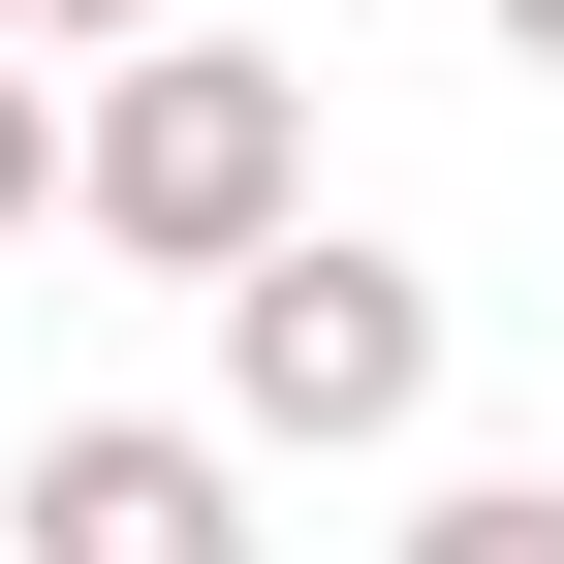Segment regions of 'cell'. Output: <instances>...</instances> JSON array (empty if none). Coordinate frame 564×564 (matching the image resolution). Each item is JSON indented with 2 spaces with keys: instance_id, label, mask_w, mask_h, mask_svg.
<instances>
[{
  "instance_id": "1",
  "label": "cell",
  "mask_w": 564,
  "mask_h": 564,
  "mask_svg": "<svg viewBox=\"0 0 564 564\" xmlns=\"http://www.w3.org/2000/svg\"><path fill=\"white\" fill-rule=\"evenodd\" d=\"M63 220H95L126 282H251V251H314V95H282L251 32H126L95 126H63Z\"/></svg>"
},
{
  "instance_id": "2",
  "label": "cell",
  "mask_w": 564,
  "mask_h": 564,
  "mask_svg": "<svg viewBox=\"0 0 564 564\" xmlns=\"http://www.w3.org/2000/svg\"><path fill=\"white\" fill-rule=\"evenodd\" d=\"M408 408H440V282H408V251L314 220V251L220 282V440H251V470H377Z\"/></svg>"
},
{
  "instance_id": "3",
  "label": "cell",
  "mask_w": 564,
  "mask_h": 564,
  "mask_svg": "<svg viewBox=\"0 0 564 564\" xmlns=\"http://www.w3.org/2000/svg\"><path fill=\"white\" fill-rule=\"evenodd\" d=\"M32 564H251V440L220 408H63L32 440Z\"/></svg>"
},
{
  "instance_id": "4",
  "label": "cell",
  "mask_w": 564,
  "mask_h": 564,
  "mask_svg": "<svg viewBox=\"0 0 564 564\" xmlns=\"http://www.w3.org/2000/svg\"><path fill=\"white\" fill-rule=\"evenodd\" d=\"M408 564H564V470H440V502H408Z\"/></svg>"
},
{
  "instance_id": "5",
  "label": "cell",
  "mask_w": 564,
  "mask_h": 564,
  "mask_svg": "<svg viewBox=\"0 0 564 564\" xmlns=\"http://www.w3.org/2000/svg\"><path fill=\"white\" fill-rule=\"evenodd\" d=\"M32 220H63V95L0 63V251H32Z\"/></svg>"
},
{
  "instance_id": "6",
  "label": "cell",
  "mask_w": 564,
  "mask_h": 564,
  "mask_svg": "<svg viewBox=\"0 0 564 564\" xmlns=\"http://www.w3.org/2000/svg\"><path fill=\"white\" fill-rule=\"evenodd\" d=\"M32 32H63V63H126V32H158V0H0V63H32Z\"/></svg>"
},
{
  "instance_id": "7",
  "label": "cell",
  "mask_w": 564,
  "mask_h": 564,
  "mask_svg": "<svg viewBox=\"0 0 564 564\" xmlns=\"http://www.w3.org/2000/svg\"><path fill=\"white\" fill-rule=\"evenodd\" d=\"M502 32H533V63H564V0H502Z\"/></svg>"
}]
</instances>
